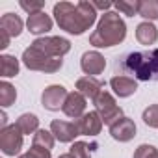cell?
Returning a JSON list of instances; mask_svg holds the SVG:
<instances>
[{"label":"cell","mask_w":158,"mask_h":158,"mask_svg":"<svg viewBox=\"0 0 158 158\" xmlns=\"http://www.w3.org/2000/svg\"><path fill=\"white\" fill-rule=\"evenodd\" d=\"M54 17L61 30L80 35L97 21V10L91 2H86V0H80L78 4L58 2L54 6Z\"/></svg>","instance_id":"6da1fadb"},{"label":"cell","mask_w":158,"mask_h":158,"mask_svg":"<svg viewBox=\"0 0 158 158\" xmlns=\"http://www.w3.org/2000/svg\"><path fill=\"white\" fill-rule=\"evenodd\" d=\"M115 71L132 74L139 82H158V48L134 50L117 58Z\"/></svg>","instance_id":"7a4b0ae2"},{"label":"cell","mask_w":158,"mask_h":158,"mask_svg":"<svg viewBox=\"0 0 158 158\" xmlns=\"http://www.w3.org/2000/svg\"><path fill=\"white\" fill-rule=\"evenodd\" d=\"M125 37H127L125 21L119 17V13L106 11L101 17L95 32L89 35V45H93L97 48H108V47L119 45Z\"/></svg>","instance_id":"3957f363"},{"label":"cell","mask_w":158,"mask_h":158,"mask_svg":"<svg viewBox=\"0 0 158 158\" xmlns=\"http://www.w3.org/2000/svg\"><path fill=\"white\" fill-rule=\"evenodd\" d=\"M23 63L30 71H41V73H56L61 69L63 60L61 58H52L47 56L45 52L37 50L35 47H28L23 52Z\"/></svg>","instance_id":"277c9868"},{"label":"cell","mask_w":158,"mask_h":158,"mask_svg":"<svg viewBox=\"0 0 158 158\" xmlns=\"http://www.w3.org/2000/svg\"><path fill=\"white\" fill-rule=\"evenodd\" d=\"M93 104H95V112L101 115V119H102L104 125H110L112 127L115 121H119L123 117V108L115 102V99L108 91H102L93 101Z\"/></svg>","instance_id":"5b68a950"},{"label":"cell","mask_w":158,"mask_h":158,"mask_svg":"<svg viewBox=\"0 0 158 158\" xmlns=\"http://www.w3.org/2000/svg\"><path fill=\"white\" fill-rule=\"evenodd\" d=\"M32 47H35L37 50L45 52L47 56H52V58H63L69 50H71V43L65 39V37H37Z\"/></svg>","instance_id":"8992f818"},{"label":"cell","mask_w":158,"mask_h":158,"mask_svg":"<svg viewBox=\"0 0 158 158\" xmlns=\"http://www.w3.org/2000/svg\"><path fill=\"white\" fill-rule=\"evenodd\" d=\"M0 149L8 156L19 154V151L23 149V132L17 125H10L0 130Z\"/></svg>","instance_id":"52a82bcc"},{"label":"cell","mask_w":158,"mask_h":158,"mask_svg":"<svg viewBox=\"0 0 158 158\" xmlns=\"http://www.w3.org/2000/svg\"><path fill=\"white\" fill-rule=\"evenodd\" d=\"M67 89L60 84H52L48 88H45L43 95H41V102L47 110L50 112H58L60 108H63L65 104V99H67Z\"/></svg>","instance_id":"ba28073f"},{"label":"cell","mask_w":158,"mask_h":158,"mask_svg":"<svg viewBox=\"0 0 158 158\" xmlns=\"http://www.w3.org/2000/svg\"><path fill=\"white\" fill-rule=\"evenodd\" d=\"M104 82H101L97 76H82V78H78L76 80V89L80 95H84L86 99H91L95 101L104 89Z\"/></svg>","instance_id":"9c48e42d"},{"label":"cell","mask_w":158,"mask_h":158,"mask_svg":"<svg viewBox=\"0 0 158 158\" xmlns=\"http://www.w3.org/2000/svg\"><path fill=\"white\" fill-rule=\"evenodd\" d=\"M102 119L97 112H88L84 114L80 119H76V127H78V132L80 136H97L102 128Z\"/></svg>","instance_id":"30bf717a"},{"label":"cell","mask_w":158,"mask_h":158,"mask_svg":"<svg viewBox=\"0 0 158 158\" xmlns=\"http://www.w3.org/2000/svg\"><path fill=\"white\" fill-rule=\"evenodd\" d=\"M80 67H82V71H84L88 76H97V74H101V73L104 71L106 60H104V56L99 54L97 50H89V52H86V54L82 56Z\"/></svg>","instance_id":"8fae6325"},{"label":"cell","mask_w":158,"mask_h":158,"mask_svg":"<svg viewBox=\"0 0 158 158\" xmlns=\"http://www.w3.org/2000/svg\"><path fill=\"white\" fill-rule=\"evenodd\" d=\"M61 110H63V114H65L67 117L80 119V117L86 114V97H84V95H80L78 91L69 93Z\"/></svg>","instance_id":"7c38bea8"},{"label":"cell","mask_w":158,"mask_h":158,"mask_svg":"<svg viewBox=\"0 0 158 158\" xmlns=\"http://www.w3.org/2000/svg\"><path fill=\"white\" fill-rule=\"evenodd\" d=\"M50 132H52V134H54V138H56V139H60L61 143H69V141H73L76 136H80L76 123L58 121V119L50 123Z\"/></svg>","instance_id":"4fadbf2b"},{"label":"cell","mask_w":158,"mask_h":158,"mask_svg":"<svg viewBox=\"0 0 158 158\" xmlns=\"http://www.w3.org/2000/svg\"><path fill=\"white\" fill-rule=\"evenodd\" d=\"M110 86L114 89V93L117 97H130L138 91V82L134 80L132 76H125V74H115L112 80H110Z\"/></svg>","instance_id":"5bb4252c"},{"label":"cell","mask_w":158,"mask_h":158,"mask_svg":"<svg viewBox=\"0 0 158 158\" xmlns=\"http://www.w3.org/2000/svg\"><path fill=\"white\" fill-rule=\"evenodd\" d=\"M110 134H112V138L117 139V141H130V139L136 136V125H134L132 119H128V117L123 115L119 121H115V123L110 127Z\"/></svg>","instance_id":"9a60e30c"},{"label":"cell","mask_w":158,"mask_h":158,"mask_svg":"<svg viewBox=\"0 0 158 158\" xmlns=\"http://www.w3.org/2000/svg\"><path fill=\"white\" fill-rule=\"evenodd\" d=\"M26 26L32 34L39 35V34H47L50 28H52V19L45 13V11H39V13H32L28 15V21H26Z\"/></svg>","instance_id":"2e32d148"},{"label":"cell","mask_w":158,"mask_h":158,"mask_svg":"<svg viewBox=\"0 0 158 158\" xmlns=\"http://www.w3.org/2000/svg\"><path fill=\"white\" fill-rule=\"evenodd\" d=\"M136 39H138V43L147 45V47H149V45H154L156 39H158V30H156V26H154L152 23H149V21L139 23L138 28H136Z\"/></svg>","instance_id":"e0dca14e"},{"label":"cell","mask_w":158,"mask_h":158,"mask_svg":"<svg viewBox=\"0 0 158 158\" xmlns=\"http://www.w3.org/2000/svg\"><path fill=\"white\" fill-rule=\"evenodd\" d=\"M23 26H24V24H23V19L17 17L15 13H6V15H2V19H0V28L6 30V32L10 34V37L21 35Z\"/></svg>","instance_id":"ac0fdd59"},{"label":"cell","mask_w":158,"mask_h":158,"mask_svg":"<svg viewBox=\"0 0 158 158\" xmlns=\"http://www.w3.org/2000/svg\"><path fill=\"white\" fill-rule=\"evenodd\" d=\"M17 74H19V61H17V58L10 56V54L0 56V76L11 78V76H17Z\"/></svg>","instance_id":"d6986e66"},{"label":"cell","mask_w":158,"mask_h":158,"mask_svg":"<svg viewBox=\"0 0 158 158\" xmlns=\"http://www.w3.org/2000/svg\"><path fill=\"white\" fill-rule=\"evenodd\" d=\"M15 125L19 127V130H21L23 134H35V132L39 130V119H37V115H34V114H23V115L17 119Z\"/></svg>","instance_id":"ffe728a7"},{"label":"cell","mask_w":158,"mask_h":158,"mask_svg":"<svg viewBox=\"0 0 158 158\" xmlns=\"http://www.w3.org/2000/svg\"><path fill=\"white\" fill-rule=\"evenodd\" d=\"M138 15H141L149 23L154 21V19H158V0H139V11H138Z\"/></svg>","instance_id":"44dd1931"},{"label":"cell","mask_w":158,"mask_h":158,"mask_svg":"<svg viewBox=\"0 0 158 158\" xmlns=\"http://www.w3.org/2000/svg\"><path fill=\"white\" fill-rule=\"evenodd\" d=\"M17 99V91L10 82H0V104L4 108L11 106Z\"/></svg>","instance_id":"7402d4cb"},{"label":"cell","mask_w":158,"mask_h":158,"mask_svg":"<svg viewBox=\"0 0 158 158\" xmlns=\"http://www.w3.org/2000/svg\"><path fill=\"white\" fill-rule=\"evenodd\" d=\"M34 145L50 151V149L54 147V134L48 132V130H45V128H39V130L34 134Z\"/></svg>","instance_id":"603a6c76"},{"label":"cell","mask_w":158,"mask_h":158,"mask_svg":"<svg viewBox=\"0 0 158 158\" xmlns=\"http://www.w3.org/2000/svg\"><path fill=\"white\" fill-rule=\"evenodd\" d=\"M97 145L93 143V145H89V143H86V141H74L73 145H71V154L74 156V158H91V151L95 149Z\"/></svg>","instance_id":"cb8c5ba5"},{"label":"cell","mask_w":158,"mask_h":158,"mask_svg":"<svg viewBox=\"0 0 158 158\" xmlns=\"http://www.w3.org/2000/svg\"><path fill=\"white\" fill-rule=\"evenodd\" d=\"M121 13L128 15V17H134L138 11H139V0H119V2L114 4Z\"/></svg>","instance_id":"d4e9b609"},{"label":"cell","mask_w":158,"mask_h":158,"mask_svg":"<svg viewBox=\"0 0 158 158\" xmlns=\"http://www.w3.org/2000/svg\"><path fill=\"white\" fill-rule=\"evenodd\" d=\"M143 123L147 127H152V128H158V104H152V106H147L143 110V115H141Z\"/></svg>","instance_id":"484cf974"},{"label":"cell","mask_w":158,"mask_h":158,"mask_svg":"<svg viewBox=\"0 0 158 158\" xmlns=\"http://www.w3.org/2000/svg\"><path fill=\"white\" fill-rule=\"evenodd\" d=\"M134 158H158V151H156V147L143 143L134 151Z\"/></svg>","instance_id":"4316f807"},{"label":"cell","mask_w":158,"mask_h":158,"mask_svg":"<svg viewBox=\"0 0 158 158\" xmlns=\"http://www.w3.org/2000/svg\"><path fill=\"white\" fill-rule=\"evenodd\" d=\"M19 6H21L24 11H28V13L32 15V13H39V11L43 10V8H45V2H43V0H37V2H26V0H21Z\"/></svg>","instance_id":"83f0119b"},{"label":"cell","mask_w":158,"mask_h":158,"mask_svg":"<svg viewBox=\"0 0 158 158\" xmlns=\"http://www.w3.org/2000/svg\"><path fill=\"white\" fill-rule=\"evenodd\" d=\"M26 158H50V151H47L43 147L32 145V149L26 152Z\"/></svg>","instance_id":"f1b7e54d"},{"label":"cell","mask_w":158,"mask_h":158,"mask_svg":"<svg viewBox=\"0 0 158 158\" xmlns=\"http://www.w3.org/2000/svg\"><path fill=\"white\" fill-rule=\"evenodd\" d=\"M10 34L6 32V30H2L0 28V48H6V47H10Z\"/></svg>","instance_id":"f546056e"},{"label":"cell","mask_w":158,"mask_h":158,"mask_svg":"<svg viewBox=\"0 0 158 158\" xmlns=\"http://www.w3.org/2000/svg\"><path fill=\"white\" fill-rule=\"evenodd\" d=\"M91 4H93L95 10H110L114 6L112 2H108V0H104V2H91Z\"/></svg>","instance_id":"4dcf8cb0"},{"label":"cell","mask_w":158,"mask_h":158,"mask_svg":"<svg viewBox=\"0 0 158 158\" xmlns=\"http://www.w3.org/2000/svg\"><path fill=\"white\" fill-rule=\"evenodd\" d=\"M6 127H10V125H8V117H6V114L2 112V114H0V130L6 128Z\"/></svg>","instance_id":"1f68e13d"},{"label":"cell","mask_w":158,"mask_h":158,"mask_svg":"<svg viewBox=\"0 0 158 158\" xmlns=\"http://www.w3.org/2000/svg\"><path fill=\"white\" fill-rule=\"evenodd\" d=\"M58 158H74L71 152H65V154H61V156H58Z\"/></svg>","instance_id":"d6a6232c"},{"label":"cell","mask_w":158,"mask_h":158,"mask_svg":"<svg viewBox=\"0 0 158 158\" xmlns=\"http://www.w3.org/2000/svg\"><path fill=\"white\" fill-rule=\"evenodd\" d=\"M19 158H26V154H23V156H19Z\"/></svg>","instance_id":"836d02e7"}]
</instances>
